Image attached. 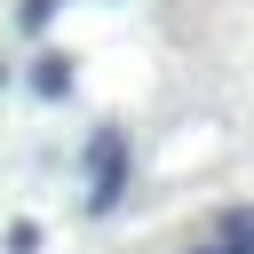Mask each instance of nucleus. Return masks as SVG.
<instances>
[{"instance_id": "f257e3e1", "label": "nucleus", "mask_w": 254, "mask_h": 254, "mask_svg": "<svg viewBox=\"0 0 254 254\" xmlns=\"http://www.w3.org/2000/svg\"><path fill=\"white\" fill-rule=\"evenodd\" d=\"M119 190H127V135L95 127V143H87V214H111Z\"/></svg>"}, {"instance_id": "f03ea898", "label": "nucleus", "mask_w": 254, "mask_h": 254, "mask_svg": "<svg viewBox=\"0 0 254 254\" xmlns=\"http://www.w3.org/2000/svg\"><path fill=\"white\" fill-rule=\"evenodd\" d=\"M32 95H40V103H64V95H71V56H64V48H40V56H32Z\"/></svg>"}, {"instance_id": "7ed1b4c3", "label": "nucleus", "mask_w": 254, "mask_h": 254, "mask_svg": "<svg viewBox=\"0 0 254 254\" xmlns=\"http://www.w3.org/2000/svg\"><path fill=\"white\" fill-rule=\"evenodd\" d=\"M214 238H230V246H246V254H254V206H222Z\"/></svg>"}, {"instance_id": "20e7f679", "label": "nucleus", "mask_w": 254, "mask_h": 254, "mask_svg": "<svg viewBox=\"0 0 254 254\" xmlns=\"http://www.w3.org/2000/svg\"><path fill=\"white\" fill-rule=\"evenodd\" d=\"M56 8H64V0H24V8H16V24H24V32H48V24H56Z\"/></svg>"}, {"instance_id": "39448f33", "label": "nucleus", "mask_w": 254, "mask_h": 254, "mask_svg": "<svg viewBox=\"0 0 254 254\" xmlns=\"http://www.w3.org/2000/svg\"><path fill=\"white\" fill-rule=\"evenodd\" d=\"M8 254H40V222H8Z\"/></svg>"}, {"instance_id": "423d86ee", "label": "nucleus", "mask_w": 254, "mask_h": 254, "mask_svg": "<svg viewBox=\"0 0 254 254\" xmlns=\"http://www.w3.org/2000/svg\"><path fill=\"white\" fill-rule=\"evenodd\" d=\"M198 254H246V246H230V238H214V246H198Z\"/></svg>"}]
</instances>
